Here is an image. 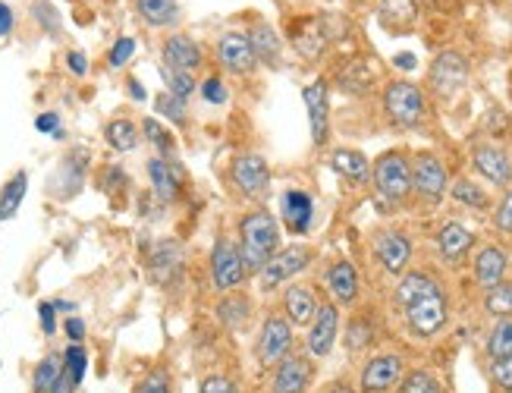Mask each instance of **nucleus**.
<instances>
[{
  "label": "nucleus",
  "instance_id": "1",
  "mask_svg": "<svg viewBox=\"0 0 512 393\" xmlns=\"http://www.w3.org/2000/svg\"><path fill=\"white\" fill-rule=\"evenodd\" d=\"M396 302L406 309L415 337H434L447 324V299L428 274H406L396 287Z\"/></svg>",
  "mask_w": 512,
  "mask_h": 393
},
{
  "label": "nucleus",
  "instance_id": "2",
  "mask_svg": "<svg viewBox=\"0 0 512 393\" xmlns=\"http://www.w3.org/2000/svg\"><path fill=\"white\" fill-rule=\"evenodd\" d=\"M239 236H242L239 258H242V265H246V271L252 274H258L267 261L280 252V227L267 211H255L242 217Z\"/></svg>",
  "mask_w": 512,
  "mask_h": 393
},
{
  "label": "nucleus",
  "instance_id": "3",
  "mask_svg": "<svg viewBox=\"0 0 512 393\" xmlns=\"http://www.w3.org/2000/svg\"><path fill=\"white\" fill-rule=\"evenodd\" d=\"M371 177H374L377 192L390 202H403L412 189V167L399 151H387V155L377 158Z\"/></svg>",
  "mask_w": 512,
  "mask_h": 393
},
{
  "label": "nucleus",
  "instance_id": "4",
  "mask_svg": "<svg viewBox=\"0 0 512 393\" xmlns=\"http://www.w3.org/2000/svg\"><path fill=\"white\" fill-rule=\"evenodd\" d=\"M384 107L396 126H418L421 117H425V95H421L418 85L399 79V82L387 85Z\"/></svg>",
  "mask_w": 512,
  "mask_h": 393
},
{
  "label": "nucleus",
  "instance_id": "5",
  "mask_svg": "<svg viewBox=\"0 0 512 393\" xmlns=\"http://www.w3.org/2000/svg\"><path fill=\"white\" fill-rule=\"evenodd\" d=\"M308 261H311V252H308L305 246H286V249H280V252L258 271L261 290H274V287H280L283 280H289V277H296L299 271H305V268H308Z\"/></svg>",
  "mask_w": 512,
  "mask_h": 393
},
{
  "label": "nucleus",
  "instance_id": "6",
  "mask_svg": "<svg viewBox=\"0 0 512 393\" xmlns=\"http://www.w3.org/2000/svg\"><path fill=\"white\" fill-rule=\"evenodd\" d=\"M289 346H293V327L286 318L271 315L261 324L258 334V362L261 365H277L289 356Z\"/></svg>",
  "mask_w": 512,
  "mask_h": 393
},
{
  "label": "nucleus",
  "instance_id": "7",
  "mask_svg": "<svg viewBox=\"0 0 512 393\" xmlns=\"http://www.w3.org/2000/svg\"><path fill=\"white\" fill-rule=\"evenodd\" d=\"M465 82H469V63H465L462 54H456V51H443V54L431 63V89H434L440 98H453Z\"/></svg>",
  "mask_w": 512,
  "mask_h": 393
},
{
  "label": "nucleus",
  "instance_id": "8",
  "mask_svg": "<svg viewBox=\"0 0 512 393\" xmlns=\"http://www.w3.org/2000/svg\"><path fill=\"white\" fill-rule=\"evenodd\" d=\"M246 277V265H242L239 249L227 239H217L211 249V280L217 290H233Z\"/></svg>",
  "mask_w": 512,
  "mask_h": 393
},
{
  "label": "nucleus",
  "instance_id": "9",
  "mask_svg": "<svg viewBox=\"0 0 512 393\" xmlns=\"http://www.w3.org/2000/svg\"><path fill=\"white\" fill-rule=\"evenodd\" d=\"M412 186L418 189L421 199L440 202L443 192H447V167L440 164V158L421 151V155L415 158V167H412Z\"/></svg>",
  "mask_w": 512,
  "mask_h": 393
},
{
  "label": "nucleus",
  "instance_id": "10",
  "mask_svg": "<svg viewBox=\"0 0 512 393\" xmlns=\"http://www.w3.org/2000/svg\"><path fill=\"white\" fill-rule=\"evenodd\" d=\"M340 334V312L337 305H318L315 318H311V331H308V353L324 359Z\"/></svg>",
  "mask_w": 512,
  "mask_h": 393
},
{
  "label": "nucleus",
  "instance_id": "11",
  "mask_svg": "<svg viewBox=\"0 0 512 393\" xmlns=\"http://www.w3.org/2000/svg\"><path fill=\"white\" fill-rule=\"evenodd\" d=\"M233 180L249 199H264L267 186H271V170H267V161L261 155H242L233 164Z\"/></svg>",
  "mask_w": 512,
  "mask_h": 393
},
{
  "label": "nucleus",
  "instance_id": "12",
  "mask_svg": "<svg viewBox=\"0 0 512 393\" xmlns=\"http://www.w3.org/2000/svg\"><path fill=\"white\" fill-rule=\"evenodd\" d=\"M374 255L384 265V271L403 274V268L409 265V258H412V243H409V236H403V233L384 230V233H377V239H374Z\"/></svg>",
  "mask_w": 512,
  "mask_h": 393
},
{
  "label": "nucleus",
  "instance_id": "13",
  "mask_svg": "<svg viewBox=\"0 0 512 393\" xmlns=\"http://www.w3.org/2000/svg\"><path fill=\"white\" fill-rule=\"evenodd\" d=\"M217 54H220V63L233 73H252L255 63H258L249 35H242V32H227L224 38H220Z\"/></svg>",
  "mask_w": 512,
  "mask_h": 393
},
{
  "label": "nucleus",
  "instance_id": "14",
  "mask_svg": "<svg viewBox=\"0 0 512 393\" xmlns=\"http://www.w3.org/2000/svg\"><path fill=\"white\" fill-rule=\"evenodd\" d=\"M305 107H308V120H311V139L315 145L327 142L330 133V98H327V82H311L305 85Z\"/></svg>",
  "mask_w": 512,
  "mask_h": 393
},
{
  "label": "nucleus",
  "instance_id": "15",
  "mask_svg": "<svg viewBox=\"0 0 512 393\" xmlns=\"http://www.w3.org/2000/svg\"><path fill=\"white\" fill-rule=\"evenodd\" d=\"M151 277L154 283H161V287H170L173 280H180L183 274V246L173 243V239H164V243H158L151 249Z\"/></svg>",
  "mask_w": 512,
  "mask_h": 393
},
{
  "label": "nucleus",
  "instance_id": "16",
  "mask_svg": "<svg viewBox=\"0 0 512 393\" xmlns=\"http://www.w3.org/2000/svg\"><path fill=\"white\" fill-rule=\"evenodd\" d=\"M73 381L63 368V356L48 353L32 371V390L35 393H73Z\"/></svg>",
  "mask_w": 512,
  "mask_h": 393
},
{
  "label": "nucleus",
  "instance_id": "17",
  "mask_svg": "<svg viewBox=\"0 0 512 393\" xmlns=\"http://www.w3.org/2000/svg\"><path fill=\"white\" fill-rule=\"evenodd\" d=\"M399 378H403V359L399 356H377L362 371V390L365 393H384Z\"/></svg>",
  "mask_w": 512,
  "mask_h": 393
},
{
  "label": "nucleus",
  "instance_id": "18",
  "mask_svg": "<svg viewBox=\"0 0 512 393\" xmlns=\"http://www.w3.org/2000/svg\"><path fill=\"white\" fill-rule=\"evenodd\" d=\"M308 381H311V362L302 356H286L283 362H277L271 390L274 393H305Z\"/></svg>",
  "mask_w": 512,
  "mask_h": 393
},
{
  "label": "nucleus",
  "instance_id": "19",
  "mask_svg": "<svg viewBox=\"0 0 512 393\" xmlns=\"http://www.w3.org/2000/svg\"><path fill=\"white\" fill-rule=\"evenodd\" d=\"M475 170L487 177L494 186H509L512 183V161L503 148L497 145H481L475 148Z\"/></svg>",
  "mask_w": 512,
  "mask_h": 393
},
{
  "label": "nucleus",
  "instance_id": "20",
  "mask_svg": "<svg viewBox=\"0 0 512 393\" xmlns=\"http://www.w3.org/2000/svg\"><path fill=\"white\" fill-rule=\"evenodd\" d=\"M283 221L293 233H308L311 230V221H315V202H311V195L302 192V189H289L283 192Z\"/></svg>",
  "mask_w": 512,
  "mask_h": 393
},
{
  "label": "nucleus",
  "instance_id": "21",
  "mask_svg": "<svg viewBox=\"0 0 512 393\" xmlns=\"http://www.w3.org/2000/svg\"><path fill=\"white\" fill-rule=\"evenodd\" d=\"M164 67L195 73L202 67V48H198V41H192L189 35H170L164 41Z\"/></svg>",
  "mask_w": 512,
  "mask_h": 393
},
{
  "label": "nucleus",
  "instance_id": "22",
  "mask_svg": "<svg viewBox=\"0 0 512 393\" xmlns=\"http://www.w3.org/2000/svg\"><path fill=\"white\" fill-rule=\"evenodd\" d=\"M148 180L154 186V195L161 202H176L180 199V173L167 158H151L148 161Z\"/></svg>",
  "mask_w": 512,
  "mask_h": 393
},
{
  "label": "nucleus",
  "instance_id": "23",
  "mask_svg": "<svg viewBox=\"0 0 512 393\" xmlns=\"http://www.w3.org/2000/svg\"><path fill=\"white\" fill-rule=\"evenodd\" d=\"M327 287H330L333 299L349 305V302H355V296H359V274H355L349 261H337V265L327 271Z\"/></svg>",
  "mask_w": 512,
  "mask_h": 393
},
{
  "label": "nucleus",
  "instance_id": "24",
  "mask_svg": "<svg viewBox=\"0 0 512 393\" xmlns=\"http://www.w3.org/2000/svg\"><path fill=\"white\" fill-rule=\"evenodd\" d=\"M330 167L340 173V177L352 180V183H365L371 177V164L362 151H352V148H337L330 155Z\"/></svg>",
  "mask_w": 512,
  "mask_h": 393
},
{
  "label": "nucleus",
  "instance_id": "25",
  "mask_svg": "<svg viewBox=\"0 0 512 393\" xmlns=\"http://www.w3.org/2000/svg\"><path fill=\"white\" fill-rule=\"evenodd\" d=\"M503 274H506V255L497 249V246H484L475 258V277L481 287H497V283H503Z\"/></svg>",
  "mask_w": 512,
  "mask_h": 393
},
{
  "label": "nucleus",
  "instance_id": "26",
  "mask_svg": "<svg viewBox=\"0 0 512 393\" xmlns=\"http://www.w3.org/2000/svg\"><path fill=\"white\" fill-rule=\"evenodd\" d=\"M472 246H475V236L465 230L462 224H456V221L447 224L437 233V249H440V255L447 258V261H459Z\"/></svg>",
  "mask_w": 512,
  "mask_h": 393
},
{
  "label": "nucleus",
  "instance_id": "27",
  "mask_svg": "<svg viewBox=\"0 0 512 393\" xmlns=\"http://www.w3.org/2000/svg\"><path fill=\"white\" fill-rule=\"evenodd\" d=\"M283 305H286V315L293 324H311V318L318 312V302L308 287H289L283 296Z\"/></svg>",
  "mask_w": 512,
  "mask_h": 393
},
{
  "label": "nucleus",
  "instance_id": "28",
  "mask_svg": "<svg viewBox=\"0 0 512 393\" xmlns=\"http://www.w3.org/2000/svg\"><path fill=\"white\" fill-rule=\"evenodd\" d=\"M26 192H29V173H16V177L7 180V186L0 189V224L16 217V211L26 202Z\"/></svg>",
  "mask_w": 512,
  "mask_h": 393
},
{
  "label": "nucleus",
  "instance_id": "29",
  "mask_svg": "<svg viewBox=\"0 0 512 393\" xmlns=\"http://www.w3.org/2000/svg\"><path fill=\"white\" fill-rule=\"evenodd\" d=\"M136 7L151 29L173 26L176 19H180V4H176V0H136Z\"/></svg>",
  "mask_w": 512,
  "mask_h": 393
},
{
  "label": "nucleus",
  "instance_id": "30",
  "mask_svg": "<svg viewBox=\"0 0 512 393\" xmlns=\"http://www.w3.org/2000/svg\"><path fill=\"white\" fill-rule=\"evenodd\" d=\"M104 139L110 148H117V151H132L139 145V129L132 120H110L104 126Z\"/></svg>",
  "mask_w": 512,
  "mask_h": 393
},
{
  "label": "nucleus",
  "instance_id": "31",
  "mask_svg": "<svg viewBox=\"0 0 512 393\" xmlns=\"http://www.w3.org/2000/svg\"><path fill=\"white\" fill-rule=\"evenodd\" d=\"M249 41H252V51H255L258 60H267V63L277 60V54H280V38H277V32L271 26L258 23L252 29V35H249Z\"/></svg>",
  "mask_w": 512,
  "mask_h": 393
},
{
  "label": "nucleus",
  "instance_id": "32",
  "mask_svg": "<svg viewBox=\"0 0 512 393\" xmlns=\"http://www.w3.org/2000/svg\"><path fill=\"white\" fill-rule=\"evenodd\" d=\"M377 13L387 26H409L415 19V0H381Z\"/></svg>",
  "mask_w": 512,
  "mask_h": 393
},
{
  "label": "nucleus",
  "instance_id": "33",
  "mask_svg": "<svg viewBox=\"0 0 512 393\" xmlns=\"http://www.w3.org/2000/svg\"><path fill=\"white\" fill-rule=\"evenodd\" d=\"M487 353H491V359L512 356V318H503L491 331V337H487Z\"/></svg>",
  "mask_w": 512,
  "mask_h": 393
},
{
  "label": "nucleus",
  "instance_id": "34",
  "mask_svg": "<svg viewBox=\"0 0 512 393\" xmlns=\"http://www.w3.org/2000/svg\"><path fill=\"white\" fill-rule=\"evenodd\" d=\"M484 305H487V312H491V315L509 318L512 315V287H509V283H497V287L487 290Z\"/></svg>",
  "mask_w": 512,
  "mask_h": 393
},
{
  "label": "nucleus",
  "instance_id": "35",
  "mask_svg": "<svg viewBox=\"0 0 512 393\" xmlns=\"http://www.w3.org/2000/svg\"><path fill=\"white\" fill-rule=\"evenodd\" d=\"M63 368H66V375H70V381L79 387L82 378H85V371H88V353H85V349H82L79 343L66 346V353H63Z\"/></svg>",
  "mask_w": 512,
  "mask_h": 393
},
{
  "label": "nucleus",
  "instance_id": "36",
  "mask_svg": "<svg viewBox=\"0 0 512 393\" xmlns=\"http://www.w3.org/2000/svg\"><path fill=\"white\" fill-rule=\"evenodd\" d=\"M142 136L158 148V158H170L173 155V136L158 123V120H145L142 123Z\"/></svg>",
  "mask_w": 512,
  "mask_h": 393
},
{
  "label": "nucleus",
  "instance_id": "37",
  "mask_svg": "<svg viewBox=\"0 0 512 393\" xmlns=\"http://www.w3.org/2000/svg\"><path fill=\"white\" fill-rule=\"evenodd\" d=\"M164 82H167L170 95L183 98V101H186V98L195 92V79H192V73H186V70H173V67H164Z\"/></svg>",
  "mask_w": 512,
  "mask_h": 393
},
{
  "label": "nucleus",
  "instance_id": "38",
  "mask_svg": "<svg viewBox=\"0 0 512 393\" xmlns=\"http://www.w3.org/2000/svg\"><path fill=\"white\" fill-rule=\"evenodd\" d=\"M453 199L462 202V205H469V208H484V205H487L484 189H478V186L469 183V180H459V183L453 186Z\"/></svg>",
  "mask_w": 512,
  "mask_h": 393
},
{
  "label": "nucleus",
  "instance_id": "39",
  "mask_svg": "<svg viewBox=\"0 0 512 393\" xmlns=\"http://www.w3.org/2000/svg\"><path fill=\"white\" fill-rule=\"evenodd\" d=\"M399 393H440V384L428 371H412L403 381V387H399Z\"/></svg>",
  "mask_w": 512,
  "mask_h": 393
},
{
  "label": "nucleus",
  "instance_id": "40",
  "mask_svg": "<svg viewBox=\"0 0 512 393\" xmlns=\"http://www.w3.org/2000/svg\"><path fill=\"white\" fill-rule=\"evenodd\" d=\"M158 111H161L167 120H173V123H180V126L186 123V101H183V98H176V95H170V92L158 98Z\"/></svg>",
  "mask_w": 512,
  "mask_h": 393
},
{
  "label": "nucleus",
  "instance_id": "41",
  "mask_svg": "<svg viewBox=\"0 0 512 393\" xmlns=\"http://www.w3.org/2000/svg\"><path fill=\"white\" fill-rule=\"evenodd\" d=\"M132 54H136V38H117V45L107 54V63L114 70H120V67H126Z\"/></svg>",
  "mask_w": 512,
  "mask_h": 393
},
{
  "label": "nucleus",
  "instance_id": "42",
  "mask_svg": "<svg viewBox=\"0 0 512 393\" xmlns=\"http://www.w3.org/2000/svg\"><path fill=\"white\" fill-rule=\"evenodd\" d=\"M139 393H170V371L154 368L145 375V381L139 384Z\"/></svg>",
  "mask_w": 512,
  "mask_h": 393
},
{
  "label": "nucleus",
  "instance_id": "43",
  "mask_svg": "<svg viewBox=\"0 0 512 393\" xmlns=\"http://www.w3.org/2000/svg\"><path fill=\"white\" fill-rule=\"evenodd\" d=\"M491 378H494L497 387L512 390V356H509V359H494V365H491Z\"/></svg>",
  "mask_w": 512,
  "mask_h": 393
},
{
  "label": "nucleus",
  "instance_id": "44",
  "mask_svg": "<svg viewBox=\"0 0 512 393\" xmlns=\"http://www.w3.org/2000/svg\"><path fill=\"white\" fill-rule=\"evenodd\" d=\"M198 393H239L236 390V384L230 381V378H224V375H208L205 381H202V390Z\"/></svg>",
  "mask_w": 512,
  "mask_h": 393
},
{
  "label": "nucleus",
  "instance_id": "45",
  "mask_svg": "<svg viewBox=\"0 0 512 393\" xmlns=\"http://www.w3.org/2000/svg\"><path fill=\"white\" fill-rule=\"evenodd\" d=\"M202 95H205V101H208V104H224V101H227V89H224V82H220L217 76L205 79Z\"/></svg>",
  "mask_w": 512,
  "mask_h": 393
},
{
  "label": "nucleus",
  "instance_id": "46",
  "mask_svg": "<svg viewBox=\"0 0 512 393\" xmlns=\"http://www.w3.org/2000/svg\"><path fill=\"white\" fill-rule=\"evenodd\" d=\"M38 318H41V331L51 337L57 331V309H54V302H41L38 305Z\"/></svg>",
  "mask_w": 512,
  "mask_h": 393
},
{
  "label": "nucleus",
  "instance_id": "47",
  "mask_svg": "<svg viewBox=\"0 0 512 393\" xmlns=\"http://www.w3.org/2000/svg\"><path fill=\"white\" fill-rule=\"evenodd\" d=\"M497 227H500L503 233H512V192L503 195V202H500V208H497Z\"/></svg>",
  "mask_w": 512,
  "mask_h": 393
},
{
  "label": "nucleus",
  "instance_id": "48",
  "mask_svg": "<svg viewBox=\"0 0 512 393\" xmlns=\"http://www.w3.org/2000/svg\"><path fill=\"white\" fill-rule=\"evenodd\" d=\"M35 129H38V133H51V136H57L60 133V117L57 114H41L38 120H35Z\"/></svg>",
  "mask_w": 512,
  "mask_h": 393
},
{
  "label": "nucleus",
  "instance_id": "49",
  "mask_svg": "<svg viewBox=\"0 0 512 393\" xmlns=\"http://www.w3.org/2000/svg\"><path fill=\"white\" fill-rule=\"evenodd\" d=\"M66 67H70L73 76H85L88 73V60H85L82 51H70V54H66Z\"/></svg>",
  "mask_w": 512,
  "mask_h": 393
},
{
  "label": "nucleus",
  "instance_id": "50",
  "mask_svg": "<svg viewBox=\"0 0 512 393\" xmlns=\"http://www.w3.org/2000/svg\"><path fill=\"white\" fill-rule=\"evenodd\" d=\"M63 327H66V337H70L73 343H82L85 340V321L82 318H66Z\"/></svg>",
  "mask_w": 512,
  "mask_h": 393
},
{
  "label": "nucleus",
  "instance_id": "51",
  "mask_svg": "<svg viewBox=\"0 0 512 393\" xmlns=\"http://www.w3.org/2000/svg\"><path fill=\"white\" fill-rule=\"evenodd\" d=\"M10 32H13V10L0 0V38L10 35Z\"/></svg>",
  "mask_w": 512,
  "mask_h": 393
},
{
  "label": "nucleus",
  "instance_id": "52",
  "mask_svg": "<svg viewBox=\"0 0 512 393\" xmlns=\"http://www.w3.org/2000/svg\"><path fill=\"white\" fill-rule=\"evenodd\" d=\"M393 63H396L399 70H415V67H418L415 54H396V57H393Z\"/></svg>",
  "mask_w": 512,
  "mask_h": 393
},
{
  "label": "nucleus",
  "instance_id": "53",
  "mask_svg": "<svg viewBox=\"0 0 512 393\" xmlns=\"http://www.w3.org/2000/svg\"><path fill=\"white\" fill-rule=\"evenodd\" d=\"M126 89H129V95L136 98V101H145V98H148L145 85H139V79H129V82H126Z\"/></svg>",
  "mask_w": 512,
  "mask_h": 393
},
{
  "label": "nucleus",
  "instance_id": "54",
  "mask_svg": "<svg viewBox=\"0 0 512 393\" xmlns=\"http://www.w3.org/2000/svg\"><path fill=\"white\" fill-rule=\"evenodd\" d=\"M324 393H352V390H349L346 384H333V387H327Z\"/></svg>",
  "mask_w": 512,
  "mask_h": 393
}]
</instances>
